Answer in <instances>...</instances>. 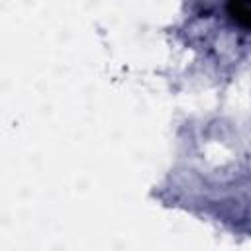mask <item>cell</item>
Returning <instances> with one entry per match:
<instances>
[{
  "label": "cell",
  "instance_id": "obj_1",
  "mask_svg": "<svg viewBox=\"0 0 251 251\" xmlns=\"http://www.w3.org/2000/svg\"><path fill=\"white\" fill-rule=\"evenodd\" d=\"M227 16L241 27H251V2H229Z\"/></svg>",
  "mask_w": 251,
  "mask_h": 251
}]
</instances>
